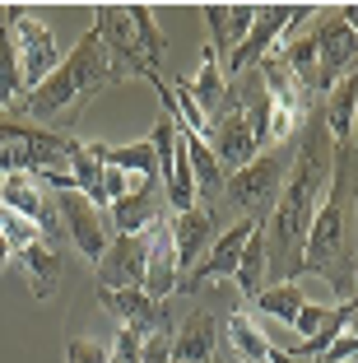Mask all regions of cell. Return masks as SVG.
<instances>
[{
  "label": "cell",
  "instance_id": "32",
  "mask_svg": "<svg viewBox=\"0 0 358 363\" xmlns=\"http://www.w3.org/2000/svg\"><path fill=\"white\" fill-rule=\"evenodd\" d=\"M10 257H14V252H10V242H5V233H0V275H5V266H10Z\"/></svg>",
  "mask_w": 358,
  "mask_h": 363
},
{
  "label": "cell",
  "instance_id": "19",
  "mask_svg": "<svg viewBox=\"0 0 358 363\" xmlns=\"http://www.w3.org/2000/svg\"><path fill=\"white\" fill-rule=\"evenodd\" d=\"M219 321L210 312H191L181 326H172V359L177 363H214L219 359Z\"/></svg>",
  "mask_w": 358,
  "mask_h": 363
},
{
  "label": "cell",
  "instance_id": "12",
  "mask_svg": "<svg viewBox=\"0 0 358 363\" xmlns=\"http://www.w3.org/2000/svg\"><path fill=\"white\" fill-rule=\"evenodd\" d=\"M52 205H56V219H61V228L70 233L74 252L89 261V266L98 270V261L107 257V224H103V214H98L94 201H84L79 191H52Z\"/></svg>",
  "mask_w": 358,
  "mask_h": 363
},
{
  "label": "cell",
  "instance_id": "20",
  "mask_svg": "<svg viewBox=\"0 0 358 363\" xmlns=\"http://www.w3.org/2000/svg\"><path fill=\"white\" fill-rule=\"evenodd\" d=\"M256 10L261 5H205V23H210V47L214 52H237L242 47V38L252 33L256 23Z\"/></svg>",
  "mask_w": 358,
  "mask_h": 363
},
{
  "label": "cell",
  "instance_id": "28",
  "mask_svg": "<svg viewBox=\"0 0 358 363\" xmlns=\"http://www.w3.org/2000/svg\"><path fill=\"white\" fill-rule=\"evenodd\" d=\"M349 359H358V312L345 321V331H340L335 340L326 345V350L316 354L312 363H349Z\"/></svg>",
  "mask_w": 358,
  "mask_h": 363
},
{
  "label": "cell",
  "instance_id": "16",
  "mask_svg": "<svg viewBox=\"0 0 358 363\" xmlns=\"http://www.w3.org/2000/svg\"><path fill=\"white\" fill-rule=\"evenodd\" d=\"M168 228H172V247H177V270L186 275V270L201 266V257L219 238V214L210 205H191L186 214H168Z\"/></svg>",
  "mask_w": 358,
  "mask_h": 363
},
{
  "label": "cell",
  "instance_id": "15",
  "mask_svg": "<svg viewBox=\"0 0 358 363\" xmlns=\"http://www.w3.org/2000/svg\"><path fill=\"white\" fill-rule=\"evenodd\" d=\"M98 303H103L107 312H116V317H121V331H135L140 340L172 326L168 303H154L145 289H98Z\"/></svg>",
  "mask_w": 358,
  "mask_h": 363
},
{
  "label": "cell",
  "instance_id": "27",
  "mask_svg": "<svg viewBox=\"0 0 358 363\" xmlns=\"http://www.w3.org/2000/svg\"><path fill=\"white\" fill-rule=\"evenodd\" d=\"M181 140H186V159H191V172H196V191H205V196H219L223 191V168H219V159L210 154V145H205L201 135H191V130H181Z\"/></svg>",
  "mask_w": 358,
  "mask_h": 363
},
{
  "label": "cell",
  "instance_id": "11",
  "mask_svg": "<svg viewBox=\"0 0 358 363\" xmlns=\"http://www.w3.org/2000/svg\"><path fill=\"white\" fill-rule=\"evenodd\" d=\"M5 28L14 33V47H19V65H23V84L38 89L56 65H61V52H56V38L43 19L23 5H10L5 10Z\"/></svg>",
  "mask_w": 358,
  "mask_h": 363
},
{
  "label": "cell",
  "instance_id": "3",
  "mask_svg": "<svg viewBox=\"0 0 358 363\" xmlns=\"http://www.w3.org/2000/svg\"><path fill=\"white\" fill-rule=\"evenodd\" d=\"M354 219H358V150L345 145V150H335L330 186L316 205L312 228H307L298 275H321L326 284H349L345 257H349V242H354Z\"/></svg>",
  "mask_w": 358,
  "mask_h": 363
},
{
  "label": "cell",
  "instance_id": "26",
  "mask_svg": "<svg viewBox=\"0 0 358 363\" xmlns=\"http://www.w3.org/2000/svg\"><path fill=\"white\" fill-rule=\"evenodd\" d=\"M265 270H270V252H265V233L256 228L252 238H247L242 247V261H237V275H233V284L242 289L247 298H256L265 289Z\"/></svg>",
  "mask_w": 358,
  "mask_h": 363
},
{
  "label": "cell",
  "instance_id": "7",
  "mask_svg": "<svg viewBox=\"0 0 358 363\" xmlns=\"http://www.w3.org/2000/svg\"><path fill=\"white\" fill-rule=\"evenodd\" d=\"M284 177H289V159L274 154V150H265V154H256L247 168H237L228 182H223V196H228V205L242 210V219H261L265 224L270 210H274V201H279Z\"/></svg>",
  "mask_w": 358,
  "mask_h": 363
},
{
  "label": "cell",
  "instance_id": "10",
  "mask_svg": "<svg viewBox=\"0 0 358 363\" xmlns=\"http://www.w3.org/2000/svg\"><path fill=\"white\" fill-rule=\"evenodd\" d=\"M233 98V94H228ZM205 145H210V154L219 159L223 177H233L237 168H247V163L261 154V140H256V126L252 117H247V107L233 98L228 107H219L210 117V130H205Z\"/></svg>",
  "mask_w": 358,
  "mask_h": 363
},
{
  "label": "cell",
  "instance_id": "9",
  "mask_svg": "<svg viewBox=\"0 0 358 363\" xmlns=\"http://www.w3.org/2000/svg\"><path fill=\"white\" fill-rule=\"evenodd\" d=\"M307 14H321V10H316V5H261L252 33H247L242 47L228 56V84H233V79H242V75H252L256 65L274 52V43H279L284 33H293Z\"/></svg>",
  "mask_w": 358,
  "mask_h": 363
},
{
  "label": "cell",
  "instance_id": "25",
  "mask_svg": "<svg viewBox=\"0 0 358 363\" xmlns=\"http://www.w3.org/2000/svg\"><path fill=\"white\" fill-rule=\"evenodd\" d=\"M228 345H233V354H237V363H265L270 350H274L247 312H228Z\"/></svg>",
  "mask_w": 358,
  "mask_h": 363
},
{
  "label": "cell",
  "instance_id": "38",
  "mask_svg": "<svg viewBox=\"0 0 358 363\" xmlns=\"http://www.w3.org/2000/svg\"><path fill=\"white\" fill-rule=\"evenodd\" d=\"M354 363H358V359H354Z\"/></svg>",
  "mask_w": 358,
  "mask_h": 363
},
{
  "label": "cell",
  "instance_id": "30",
  "mask_svg": "<svg viewBox=\"0 0 358 363\" xmlns=\"http://www.w3.org/2000/svg\"><path fill=\"white\" fill-rule=\"evenodd\" d=\"M140 363H172V326L140 340Z\"/></svg>",
  "mask_w": 358,
  "mask_h": 363
},
{
  "label": "cell",
  "instance_id": "33",
  "mask_svg": "<svg viewBox=\"0 0 358 363\" xmlns=\"http://www.w3.org/2000/svg\"><path fill=\"white\" fill-rule=\"evenodd\" d=\"M265 363H298V359H293V354H284V350H270V359H265Z\"/></svg>",
  "mask_w": 358,
  "mask_h": 363
},
{
  "label": "cell",
  "instance_id": "36",
  "mask_svg": "<svg viewBox=\"0 0 358 363\" xmlns=\"http://www.w3.org/2000/svg\"><path fill=\"white\" fill-rule=\"evenodd\" d=\"M172 363H177V359H172Z\"/></svg>",
  "mask_w": 358,
  "mask_h": 363
},
{
  "label": "cell",
  "instance_id": "4",
  "mask_svg": "<svg viewBox=\"0 0 358 363\" xmlns=\"http://www.w3.org/2000/svg\"><path fill=\"white\" fill-rule=\"evenodd\" d=\"M94 33L112 52V61L126 70V79H154L163 61V28L154 10L145 5H98L94 10Z\"/></svg>",
  "mask_w": 358,
  "mask_h": 363
},
{
  "label": "cell",
  "instance_id": "8",
  "mask_svg": "<svg viewBox=\"0 0 358 363\" xmlns=\"http://www.w3.org/2000/svg\"><path fill=\"white\" fill-rule=\"evenodd\" d=\"M154 159H158V182L168 191V210L172 214H186L191 205H201V191H196V172H191V159H186V140H181V126L163 112L154 121Z\"/></svg>",
  "mask_w": 358,
  "mask_h": 363
},
{
  "label": "cell",
  "instance_id": "17",
  "mask_svg": "<svg viewBox=\"0 0 358 363\" xmlns=\"http://www.w3.org/2000/svg\"><path fill=\"white\" fill-rule=\"evenodd\" d=\"M145 233L112 238L107 257L98 261V289H145Z\"/></svg>",
  "mask_w": 358,
  "mask_h": 363
},
{
  "label": "cell",
  "instance_id": "6",
  "mask_svg": "<svg viewBox=\"0 0 358 363\" xmlns=\"http://www.w3.org/2000/svg\"><path fill=\"white\" fill-rule=\"evenodd\" d=\"M79 140L70 130H52V126H33V121L14 117V112H0V177L10 172H61L74 159Z\"/></svg>",
  "mask_w": 358,
  "mask_h": 363
},
{
  "label": "cell",
  "instance_id": "34",
  "mask_svg": "<svg viewBox=\"0 0 358 363\" xmlns=\"http://www.w3.org/2000/svg\"><path fill=\"white\" fill-rule=\"evenodd\" d=\"M349 284H354V294H358V261L349 266Z\"/></svg>",
  "mask_w": 358,
  "mask_h": 363
},
{
  "label": "cell",
  "instance_id": "5",
  "mask_svg": "<svg viewBox=\"0 0 358 363\" xmlns=\"http://www.w3.org/2000/svg\"><path fill=\"white\" fill-rule=\"evenodd\" d=\"M354 56H358V38H354V28L340 19V10H330V19H321L312 33H303V38H293V43L284 47V65L307 84L312 98L326 94L349 65H354Z\"/></svg>",
  "mask_w": 358,
  "mask_h": 363
},
{
  "label": "cell",
  "instance_id": "18",
  "mask_svg": "<svg viewBox=\"0 0 358 363\" xmlns=\"http://www.w3.org/2000/svg\"><path fill=\"white\" fill-rule=\"evenodd\" d=\"M354 117H358V70H345L326 89V117H321V126H326L335 150L354 145Z\"/></svg>",
  "mask_w": 358,
  "mask_h": 363
},
{
  "label": "cell",
  "instance_id": "1",
  "mask_svg": "<svg viewBox=\"0 0 358 363\" xmlns=\"http://www.w3.org/2000/svg\"><path fill=\"white\" fill-rule=\"evenodd\" d=\"M330 168H335V145H330L326 126H312L298 145V154L289 159V177L279 186L270 219H265V252L270 266L279 275H298L303 270V247H307V228L316 219V205L330 186Z\"/></svg>",
  "mask_w": 358,
  "mask_h": 363
},
{
  "label": "cell",
  "instance_id": "23",
  "mask_svg": "<svg viewBox=\"0 0 358 363\" xmlns=\"http://www.w3.org/2000/svg\"><path fill=\"white\" fill-rule=\"evenodd\" d=\"M28 84H23V65H19V47H14V33L0 23V112H14L23 103Z\"/></svg>",
  "mask_w": 358,
  "mask_h": 363
},
{
  "label": "cell",
  "instance_id": "22",
  "mask_svg": "<svg viewBox=\"0 0 358 363\" xmlns=\"http://www.w3.org/2000/svg\"><path fill=\"white\" fill-rule=\"evenodd\" d=\"M191 98H196V107H201L205 117H214L223 107V94H228V75L219 70V52L214 47H205L201 52V70H196V79H186Z\"/></svg>",
  "mask_w": 358,
  "mask_h": 363
},
{
  "label": "cell",
  "instance_id": "29",
  "mask_svg": "<svg viewBox=\"0 0 358 363\" xmlns=\"http://www.w3.org/2000/svg\"><path fill=\"white\" fill-rule=\"evenodd\" d=\"M65 363H112V350L94 335H70L65 340Z\"/></svg>",
  "mask_w": 358,
  "mask_h": 363
},
{
  "label": "cell",
  "instance_id": "31",
  "mask_svg": "<svg viewBox=\"0 0 358 363\" xmlns=\"http://www.w3.org/2000/svg\"><path fill=\"white\" fill-rule=\"evenodd\" d=\"M340 19H345L349 28H354V38H358V5H345V10H340Z\"/></svg>",
  "mask_w": 358,
  "mask_h": 363
},
{
  "label": "cell",
  "instance_id": "13",
  "mask_svg": "<svg viewBox=\"0 0 358 363\" xmlns=\"http://www.w3.org/2000/svg\"><path fill=\"white\" fill-rule=\"evenodd\" d=\"M256 228H261L256 219H237V224L223 228V233L210 242V252L201 257V266L191 270V279H181V284H186V294H205V289H214V284H223V279L237 275L242 247H247V238H252Z\"/></svg>",
  "mask_w": 358,
  "mask_h": 363
},
{
  "label": "cell",
  "instance_id": "37",
  "mask_svg": "<svg viewBox=\"0 0 358 363\" xmlns=\"http://www.w3.org/2000/svg\"><path fill=\"white\" fill-rule=\"evenodd\" d=\"M135 363H140V359H135Z\"/></svg>",
  "mask_w": 358,
  "mask_h": 363
},
{
  "label": "cell",
  "instance_id": "24",
  "mask_svg": "<svg viewBox=\"0 0 358 363\" xmlns=\"http://www.w3.org/2000/svg\"><path fill=\"white\" fill-rule=\"evenodd\" d=\"M256 308L270 312L279 326H289V331H293L298 312L307 308V294H303V284H298V279H279V284H270V289H261V294H256Z\"/></svg>",
  "mask_w": 358,
  "mask_h": 363
},
{
  "label": "cell",
  "instance_id": "14",
  "mask_svg": "<svg viewBox=\"0 0 358 363\" xmlns=\"http://www.w3.org/2000/svg\"><path fill=\"white\" fill-rule=\"evenodd\" d=\"M145 294L154 303H168L181 289V270H177V247H172V228L168 214H158L154 224L145 228Z\"/></svg>",
  "mask_w": 358,
  "mask_h": 363
},
{
  "label": "cell",
  "instance_id": "35",
  "mask_svg": "<svg viewBox=\"0 0 358 363\" xmlns=\"http://www.w3.org/2000/svg\"><path fill=\"white\" fill-rule=\"evenodd\" d=\"M214 363H223V359H214Z\"/></svg>",
  "mask_w": 358,
  "mask_h": 363
},
{
  "label": "cell",
  "instance_id": "21",
  "mask_svg": "<svg viewBox=\"0 0 358 363\" xmlns=\"http://www.w3.org/2000/svg\"><path fill=\"white\" fill-rule=\"evenodd\" d=\"M158 214H163V205H158V182H140L130 196H121V201L112 205V228H116V238H135L154 224Z\"/></svg>",
  "mask_w": 358,
  "mask_h": 363
},
{
  "label": "cell",
  "instance_id": "2",
  "mask_svg": "<svg viewBox=\"0 0 358 363\" xmlns=\"http://www.w3.org/2000/svg\"><path fill=\"white\" fill-rule=\"evenodd\" d=\"M121 79H126V70L112 61V52L103 47V38L89 28L84 38L74 43V52L61 56V65H56L52 75H47L38 89L23 94V103L14 107V112H19L23 121H33V126L61 130V121H74L103 89H116Z\"/></svg>",
  "mask_w": 358,
  "mask_h": 363
}]
</instances>
